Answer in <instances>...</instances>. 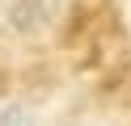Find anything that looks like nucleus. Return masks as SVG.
Segmentation results:
<instances>
[{
    "label": "nucleus",
    "instance_id": "nucleus-1",
    "mask_svg": "<svg viewBox=\"0 0 131 126\" xmlns=\"http://www.w3.org/2000/svg\"><path fill=\"white\" fill-rule=\"evenodd\" d=\"M4 4H9V21L17 30H30L38 21V13H42V0H4Z\"/></svg>",
    "mask_w": 131,
    "mask_h": 126
},
{
    "label": "nucleus",
    "instance_id": "nucleus-2",
    "mask_svg": "<svg viewBox=\"0 0 131 126\" xmlns=\"http://www.w3.org/2000/svg\"><path fill=\"white\" fill-rule=\"evenodd\" d=\"M0 126H38V118L26 105H0Z\"/></svg>",
    "mask_w": 131,
    "mask_h": 126
}]
</instances>
